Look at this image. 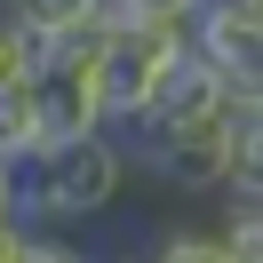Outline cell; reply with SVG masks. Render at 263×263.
<instances>
[{
    "mask_svg": "<svg viewBox=\"0 0 263 263\" xmlns=\"http://www.w3.org/2000/svg\"><path fill=\"white\" fill-rule=\"evenodd\" d=\"M136 160H128V136L120 128H96L80 144L48 152V160H24L16 167V199H24V223H96V215L120 208Z\"/></svg>",
    "mask_w": 263,
    "mask_h": 263,
    "instance_id": "7a4b0ae2",
    "label": "cell"
},
{
    "mask_svg": "<svg viewBox=\"0 0 263 263\" xmlns=\"http://www.w3.org/2000/svg\"><path fill=\"white\" fill-rule=\"evenodd\" d=\"M0 223H24V199H16V167L0 160Z\"/></svg>",
    "mask_w": 263,
    "mask_h": 263,
    "instance_id": "7c38bea8",
    "label": "cell"
},
{
    "mask_svg": "<svg viewBox=\"0 0 263 263\" xmlns=\"http://www.w3.org/2000/svg\"><path fill=\"white\" fill-rule=\"evenodd\" d=\"M183 56V24H104L96 56H88V88H96L104 128H136L144 104Z\"/></svg>",
    "mask_w": 263,
    "mask_h": 263,
    "instance_id": "3957f363",
    "label": "cell"
},
{
    "mask_svg": "<svg viewBox=\"0 0 263 263\" xmlns=\"http://www.w3.org/2000/svg\"><path fill=\"white\" fill-rule=\"evenodd\" d=\"M16 263H96V255H88V239H72L64 223H24Z\"/></svg>",
    "mask_w": 263,
    "mask_h": 263,
    "instance_id": "30bf717a",
    "label": "cell"
},
{
    "mask_svg": "<svg viewBox=\"0 0 263 263\" xmlns=\"http://www.w3.org/2000/svg\"><path fill=\"white\" fill-rule=\"evenodd\" d=\"M144 263H263V255H239L215 223H167V231H152Z\"/></svg>",
    "mask_w": 263,
    "mask_h": 263,
    "instance_id": "5b68a950",
    "label": "cell"
},
{
    "mask_svg": "<svg viewBox=\"0 0 263 263\" xmlns=\"http://www.w3.org/2000/svg\"><path fill=\"white\" fill-rule=\"evenodd\" d=\"M40 64H48V40H40V32H24V24L0 8V88L40 80Z\"/></svg>",
    "mask_w": 263,
    "mask_h": 263,
    "instance_id": "9c48e42d",
    "label": "cell"
},
{
    "mask_svg": "<svg viewBox=\"0 0 263 263\" xmlns=\"http://www.w3.org/2000/svg\"><path fill=\"white\" fill-rule=\"evenodd\" d=\"M112 263H144V247H136V255H112Z\"/></svg>",
    "mask_w": 263,
    "mask_h": 263,
    "instance_id": "4fadbf2b",
    "label": "cell"
},
{
    "mask_svg": "<svg viewBox=\"0 0 263 263\" xmlns=\"http://www.w3.org/2000/svg\"><path fill=\"white\" fill-rule=\"evenodd\" d=\"M183 48L223 72L231 96H263V0H199L183 16Z\"/></svg>",
    "mask_w": 263,
    "mask_h": 263,
    "instance_id": "277c9868",
    "label": "cell"
},
{
    "mask_svg": "<svg viewBox=\"0 0 263 263\" xmlns=\"http://www.w3.org/2000/svg\"><path fill=\"white\" fill-rule=\"evenodd\" d=\"M247 112H263V96H215L199 104V112H160V120H136L128 136V160L144 167V176H160L167 192L183 199H215L223 192V167H231V128H239Z\"/></svg>",
    "mask_w": 263,
    "mask_h": 263,
    "instance_id": "6da1fadb",
    "label": "cell"
},
{
    "mask_svg": "<svg viewBox=\"0 0 263 263\" xmlns=\"http://www.w3.org/2000/svg\"><path fill=\"white\" fill-rule=\"evenodd\" d=\"M199 0H104V24H183Z\"/></svg>",
    "mask_w": 263,
    "mask_h": 263,
    "instance_id": "8fae6325",
    "label": "cell"
},
{
    "mask_svg": "<svg viewBox=\"0 0 263 263\" xmlns=\"http://www.w3.org/2000/svg\"><path fill=\"white\" fill-rule=\"evenodd\" d=\"M0 160H8V167L40 160V112H32V80L0 88Z\"/></svg>",
    "mask_w": 263,
    "mask_h": 263,
    "instance_id": "52a82bcc",
    "label": "cell"
},
{
    "mask_svg": "<svg viewBox=\"0 0 263 263\" xmlns=\"http://www.w3.org/2000/svg\"><path fill=\"white\" fill-rule=\"evenodd\" d=\"M8 16L24 24V32H40V40H64V32H80V24H104V0H0Z\"/></svg>",
    "mask_w": 263,
    "mask_h": 263,
    "instance_id": "8992f818",
    "label": "cell"
},
{
    "mask_svg": "<svg viewBox=\"0 0 263 263\" xmlns=\"http://www.w3.org/2000/svg\"><path fill=\"white\" fill-rule=\"evenodd\" d=\"M223 215H215V231H223L239 255H263V183H223Z\"/></svg>",
    "mask_w": 263,
    "mask_h": 263,
    "instance_id": "ba28073f",
    "label": "cell"
}]
</instances>
